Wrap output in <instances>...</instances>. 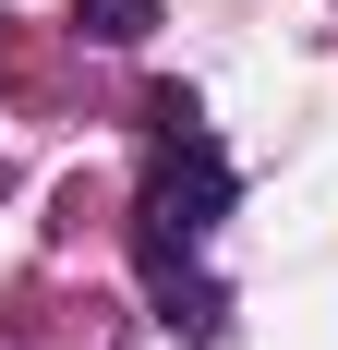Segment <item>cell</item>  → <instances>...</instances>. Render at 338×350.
<instances>
[{"instance_id": "cell-2", "label": "cell", "mask_w": 338, "mask_h": 350, "mask_svg": "<svg viewBox=\"0 0 338 350\" xmlns=\"http://www.w3.org/2000/svg\"><path fill=\"white\" fill-rule=\"evenodd\" d=\"M73 25L97 36V49H133V36L157 25V0H73Z\"/></svg>"}, {"instance_id": "cell-1", "label": "cell", "mask_w": 338, "mask_h": 350, "mask_svg": "<svg viewBox=\"0 0 338 350\" xmlns=\"http://www.w3.org/2000/svg\"><path fill=\"white\" fill-rule=\"evenodd\" d=\"M218 217H230V157L205 133V109L169 85L157 97V145H145V193H133V266H145V290H157L169 338H218V326H230V290L205 278Z\"/></svg>"}]
</instances>
